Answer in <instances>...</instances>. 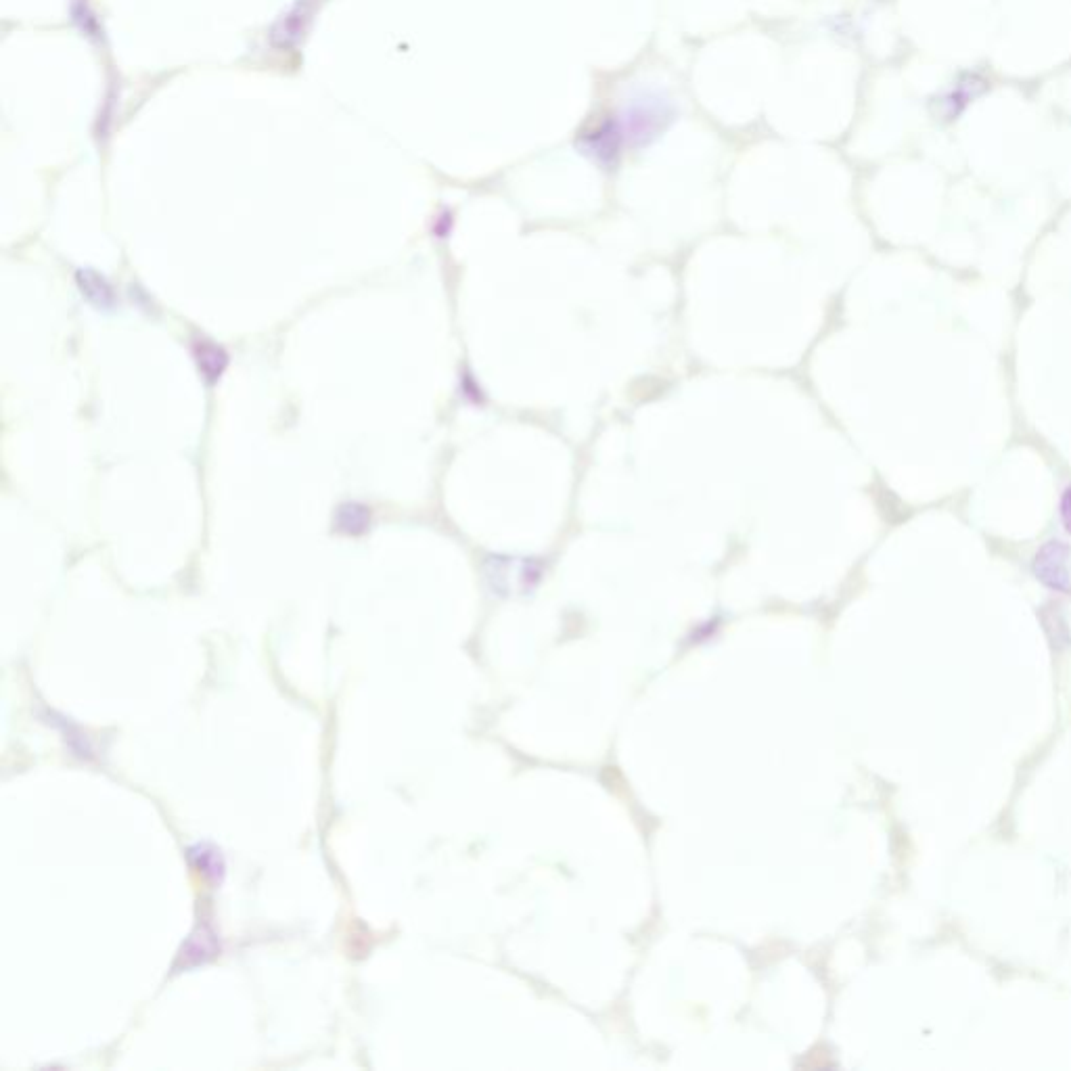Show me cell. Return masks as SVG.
Returning a JSON list of instances; mask_svg holds the SVG:
<instances>
[{"mask_svg": "<svg viewBox=\"0 0 1071 1071\" xmlns=\"http://www.w3.org/2000/svg\"><path fill=\"white\" fill-rule=\"evenodd\" d=\"M1071 549L1059 540L1042 544V549L1034 559V574L1042 584L1053 590H1067L1071 586V569H1069Z\"/></svg>", "mask_w": 1071, "mask_h": 1071, "instance_id": "cell-1", "label": "cell"}, {"mask_svg": "<svg viewBox=\"0 0 1071 1071\" xmlns=\"http://www.w3.org/2000/svg\"><path fill=\"white\" fill-rule=\"evenodd\" d=\"M986 88H988V82L982 76H977V74L961 76L952 86L950 93L938 101V113L946 120L956 118L975 97L982 95Z\"/></svg>", "mask_w": 1071, "mask_h": 1071, "instance_id": "cell-2", "label": "cell"}, {"mask_svg": "<svg viewBox=\"0 0 1071 1071\" xmlns=\"http://www.w3.org/2000/svg\"><path fill=\"white\" fill-rule=\"evenodd\" d=\"M216 952H218L216 933L208 927H199L187 940V944L182 946V952L178 956V965L182 969L201 965L205 961H210Z\"/></svg>", "mask_w": 1071, "mask_h": 1071, "instance_id": "cell-3", "label": "cell"}, {"mask_svg": "<svg viewBox=\"0 0 1071 1071\" xmlns=\"http://www.w3.org/2000/svg\"><path fill=\"white\" fill-rule=\"evenodd\" d=\"M371 526V509L360 503H344L335 513V532L360 536Z\"/></svg>", "mask_w": 1071, "mask_h": 1071, "instance_id": "cell-4", "label": "cell"}, {"mask_svg": "<svg viewBox=\"0 0 1071 1071\" xmlns=\"http://www.w3.org/2000/svg\"><path fill=\"white\" fill-rule=\"evenodd\" d=\"M195 360L201 375L208 381H218L229 364V356L226 352L212 344V341H197L195 344Z\"/></svg>", "mask_w": 1071, "mask_h": 1071, "instance_id": "cell-5", "label": "cell"}, {"mask_svg": "<svg viewBox=\"0 0 1071 1071\" xmlns=\"http://www.w3.org/2000/svg\"><path fill=\"white\" fill-rule=\"evenodd\" d=\"M189 858L193 862V867L203 875L208 877L212 881H220L222 875H224V860L220 856V852L210 846V843H197V846H193L189 850Z\"/></svg>", "mask_w": 1071, "mask_h": 1071, "instance_id": "cell-6", "label": "cell"}, {"mask_svg": "<svg viewBox=\"0 0 1071 1071\" xmlns=\"http://www.w3.org/2000/svg\"><path fill=\"white\" fill-rule=\"evenodd\" d=\"M78 283H80V289L84 291L86 298L90 302H95L97 306H111L113 302V291L109 287V283L97 275V272L93 270H80L78 272Z\"/></svg>", "mask_w": 1071, "mask_h": 1071, "instance_id": "cell-7", "label": "cell"}, {"mask_svg": "<svg viewBox=\"0 0 1071 1071\" xmlns=\"http://www.w3.org/2000/svg\"><path fill=\"white\" fill-rule=\"evenodd\" d=\"M1061 521L1063 528L1071 534V488H1067L1061 496Z\"/></svg>", "mask_w": 1071, "mask_h": 1071, "instance_id": "cell-8", "label": "cell"}]
</instances>
